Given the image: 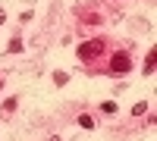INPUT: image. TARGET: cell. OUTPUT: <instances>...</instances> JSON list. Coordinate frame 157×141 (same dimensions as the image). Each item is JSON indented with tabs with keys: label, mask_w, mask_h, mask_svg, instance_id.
<instances>
[{
	"label": "cell",
	"mask_w": 157,
	"mask_h": 141,
	"mask_svg": "<svg viewBox=\"0 0 157 141\" xmlns=\"http://www.w3.org/2000/svg\"><path fill=\"white\" fill-rule=\"evenodd\" d=\"M101 50H104V41H85L82 47H78V57L82 60H94Z\"/></svg>",
	"instance_id": "cell-1"
},
{
	"label": "cell",
	"mask_w": 157,
	"mask_h": 141,
	"mask_svg": "<svg viewBox=\"0 0 157 141\" xmlns=\"http://www.w3.org/2000/svg\"><path fill=\"white\" fill-rule=\"evenodd\" d=\"M110 72H113V75H126V72H129V57H126V54H113Z\"/></svg>",
	"instance_id": "cell-2"
},
{
	"label": "cell",
	"mask_w": 157,
	"mask_h": 141,
	"mask_svg": "<svg viewBox=\"0 0 157 141\" xmlns=\"http://www.w3.org/2000/svg\"><path fill=\"white\" fill-rule=\"evenodd\" d=\"M78 125H82V129H94V119H91V113H82V116H78Z\"/></svg>",
	"instance_id": "cell-3"
},
{
	"label": "cell",
	"mask_w": 157,
	"mask_h": 141,
	"mask_svg": "<svg viewBox=\"0 0 157 141\" xmlns=\"http://www.w3.org/2000/svg\"><path fill=\"white\" fill-rule=\"evenodd\" d=\"M154 72V50L148 54V60H145V75H151Z\"/></svg>",
	"instance_id": "cell-4"
},
{
	"label": "cell",
	"mask_w": 157,
	"mask_h": 141,
	"mask_svg": "<svg viewBox=\"0 0 157 141\" xmlns=\"http://www.w3.org/2000/svg\"><path fill=\"white\" fill-rule=\"evenodd\" d=\"M6 50H10V54H19V50H22V41H19V38H13V41H10V47H6Z\"/></svg>",
	"instance_id": "cell-5"
},
{
	"label": "cell",
	"mask_w": 157,
	"mask_h": 141,
	"mask_svg": "<svg viewBox=\"0 0 157 141\" xmlns=\"http://www.w3.org/2000/svg\"><path fill=\"white\" fill-rule=\"evenodd\" d=\"M148 110V104H145V100H138V104L132 107V116H141V113H145Z\"/></svg>",
	"instance_id": "cell-6"
},
{
	"label": "cell",
	"mask_w": 157,
	"mask_h": 141,
	"mask_svg": "<svg viewBox=\"0 0 157 141\" xmlns=\"http://www.w3.org/2000/svg\"><path fill=\"white\" fill-rule=\"evenodd\" d=\"M54 82H57V85H66L69 75H66V72H54Z\"/></svg>",
	"instance_id": "cell-7"
},
{
	"label": "cell",
	"mask_w": 157,
	"mask_h": 141,
	"mask_svg": "<svg viewBox=\"0 0 157 141\" xmlns=\"http://www.w3.org/2000/svg\"><path fill=\"white\" fill-rule=\"evenodd\" d=\"M101 110H104V113H116V104H113V100H104Z\"/></svg>",
	"instance_id": "cell-8"
},
{
	"label": "cell",
	"mask_w": 157,
	"mask_h": 141,
	"mask_svg": "<svg viewBox=\"0 0 157 141\" xmlns=\"http://www.w3.org/2000/svg\"><path fill=\"white\" fill-rule=\"evenodd\" d=\"M50 141H60V138H57V135H54V138H50Z\"/></svg>",
	"instance_id": "cell-9"
},
{
	"label": "cell",
	"mask_w": 157,
	"mask_h": 141,
	"mask_svg": "<svg viewBox=\"0 0 157 141\" xmlns=\"http://www.w3.org/2000/svg\"><path fill=\"white\" fill-rule=\"evenodd\" d=\"M0 88H3V82H0Z\"/></svg>",
	"instance_id": "cell-10"
}]
</instances>
